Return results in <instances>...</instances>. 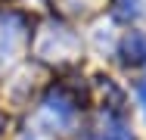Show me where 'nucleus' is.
I'll return each mask as SVG.
<instances>
[{
  "label": "nucleus",
  "instance_id": "f257e3e1",
  "mask_svg": "<svg viewBox=\"0 0 146 140\" xmlns=\"http://www.w3.org/2000/svg\"><path fill=\"white\" fill-rule=\"evenodd\" d=\"M124 59L127 62H143L146 59V34H140V31H131L127 37H124Z\"/></svg>",
  "mask_w": 146,
  "mask_h": 140
}]
</instances>
